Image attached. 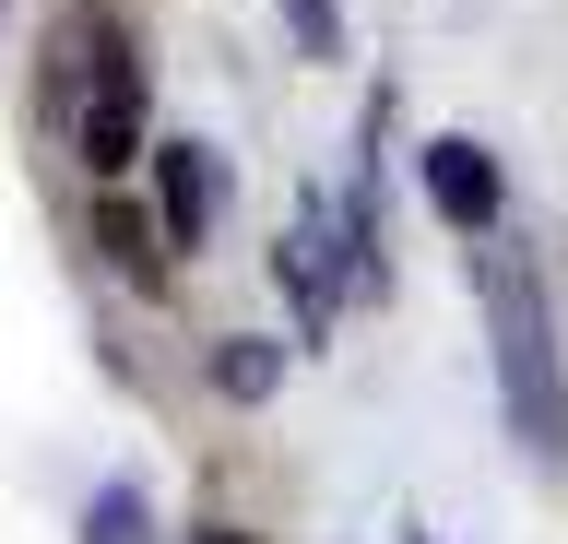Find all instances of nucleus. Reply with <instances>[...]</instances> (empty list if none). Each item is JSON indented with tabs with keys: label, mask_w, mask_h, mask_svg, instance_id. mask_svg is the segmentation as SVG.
Segmentation results:
<instances>
[{
	"label": "nucleus",
	"mask_w": 568,
	"mask_h": 544,
	"mask_svg": "<svg viewBox=\"0 0 568 544\" xmlns=\"http://www.w3.org/2000/svg\"><path fill=\"white\" fill-rule=\"evenodd\" d=\"M95 249L106 260H119V273H131V285H166V225H154V214H142V202H131V189H106V202H95Z\"/></svg>",
	"instance_id": "423d86ee"
},
{
	"label": "nucleus",
	"mask_w": 568,
	"mask_h": 544,
	"mask_svg": "<svg viewBox=\"0 0 568 544\" xmlns=\"http://www.w3.org/2000/svg\"><path fill=\"white\" fill-rule=\"evenodd\" d=\"M83 544H154V509H142V485H106V497L83 509Z\"/></svg>",
	"instance_id": "6e6552de"
},
{
	"label": "nucleus",
	"mask_w": 568,
	"mask_h": 544,
	"mask_svg": "<svg viewBox=\"0 0 568 544\" xmlns=\"http://www.w3.org/2000/svg\"><path fill=\"white\" fill-rule=\"evenodd\" d=\"M273 379H284L273 331H225V343H213V391H225V402H273Z\"/></svg>",
	"instance_id": "0eeeda50"
},
{
	"label": "nucleus",
	"mask_w": 568,
	"mask_h": 544,
	"mask_svg": "<svg viewBox=\"0 0 568 544\" xmlns=\"http://www.w3.org/2000/svg\"><path fill=\"white\" fill-rule=\"evenodd\" d=\"M497 202H509V189H497V154L438 131V143H426V214L462 225V237H497Z\"/></svg>",
	"instance_id": "7ed1b4c3"
},
{
	"label": "nucleus",
	"mask_w": 568,
	"mask_h": 544,
	"mask_svg": "<svg viewBox=\"0 0 568 544\" xmlns=\"http://www.w3.org/2000/svg\"><path fill=\"white\" fill-rule=\"evenodd\" d=\"M213 214H225V166H213V143H154V225H166V249H202Z\"/></svg>",
	"instance_id": "20e7f679"
},
{
	"label": "nucleus",
	"mask_w": 568,
	"mask_h": 544,
	"mask_svg": "<svg viewBox=\"0 0 568 544\" xmlns=\"http://www.w3.org/2000/svg\"><path fill=\"white\" fill-rule=\"evenodd\" d=\"M284 296H296V320H308V343L332 331V308H344V249H332V202H308V214L284 225V249H273Z\"/></svg>",
	"instance_id": "39448f33"
},
{
	"label": "nucleus",
	"mask_w": 568,
	"mask_h": 544,
	"mask_svg": "<svg viewBox=\"0 0 568 544\" xmlns=\"http://www.w3.org/2000/svg\"><path fill=\"white\" fill-rule=\"evenodd\" d=\"M36 119L60 131L106 189L142 166V48L106 0H71L48 24V72H36Z\"/></svg>",
	"instance_id": "f257e3e1"
},
{
	"label": "nucleus",
	"mask_w": 568,
	"mask_h": 544,
	"mask_svg": "<svg viewBox=\"0 0 568 544\" xmlns=\"http://www.w3.org/2000/svg\"><path fill=\"white\" fill-rule=\"evenodd\" d=\"M284 24H296L308 60H344V12H332V0H284Z\"/></svg>",
	"instance_id": "1a4fd4ad"
},
{
	"label": "nucleus",
	"mask_w": 568,
	"mask_h": 544,
	"mask_svg": "<svg viewBox=\"0 0 568 544\" xmlns=\"http://www.w3.org/2000/svg\"><path fill=\"white\" fill-rule=\"evenodd\" d=\"M403 544H438V533H415V521H403Z\"/></svg>",
	"instance_id": "9b49d317"
},
{
	"label": "nucleus",
	"mask_w": 568,
	"mask_h": 544,
	"mask_svg": "<svg viewBox=\"0 0 568 544\" xmlns=\"http://www.w3.org/2000/svg\"><path fill=\"white\" fill-rule=\"evenodd\" d=\"M474 296H486V343H497V402H509V438L532 462H568V367H557V320H545V285L509 237L474 249Z\"/></svg>",
	"instance_id": "f03ea898"
},
{
	"label": "nucleus",
	"mask_w": 568,
	"mask_h": 544,
	"mask_svg": "<svg viewBox=\"0 0 568 544\" xmlns=\"http://www.w3.org/2000/svg\"><path fill=\"white\" fill-rule=\"evenodd\" d=\"M190 544H261V533H237V521H202V533H190Z\"/></svg>",
	"instance_id": "9d476101"
}]
</instances>
